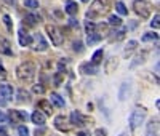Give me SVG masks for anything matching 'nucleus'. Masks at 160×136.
<instances>
[{
    "mask_svg": "<svg viewBox=\"0 0 160 136\" xmlns=\"http://www.w3.org/2000/svg\"><path fill=\"white\" fill-rule=\"evenodd\" d=\"M16 75H18L19 82H22L26 85H31L35 78V66L31 61L19 64L18 69H16Z\"/></svg>",
    "mask_w": 160,
    "mask_h": 136,
    "instance_id": "f257e3e1",
    "label": "nucleus"
},
{
    "mask_svg": "<svg viewBox=\"0 0 160 136\" xmlns=\"http://www.w3.org/2000/svg\"><path fill=\"white\" fill-rule=\"evenodd\" d=\"M133 8H135V11L138 13V15L146 19V18H149L151 16V13L154 10L152 3H149L148 0H135V3H133Z\"/></svg>",
    "mask_w": 160,
    "mask_h": 136,
    "instance_id": "f03ea898",
    "label": "nucleus"
},
{
    "mask_svg": "<svg viewBox=\"0 0 160 136\" xmlns=\"http://www.w3.org/2000/svg\"><path fill=\"white\" fill-rule=\"evenodd\" d=\"M47 32H48V35H50V38H51V43L55 45V47H61V45H62L64 35L61 34V31L58 29L56 26L48 24V26H47Z\"/></svg>",
    "mask_w": 160,
    "mask_h": 136,
    "instance_id": "7ed1b4c3",
    "label": "nucleus"
},
{
    "mask_svg": "<svg viewBox=\"0 0 160 136\" xmlns=\"http://www.w3.org/2000/svg\"><path fill=\"white\" fill-rule=\"evenodd\" d=\"M144 118H146V111H142V109H135L130 115V128L136 130L144 122Z\"/></svg>",
    "mask_w": 160,
    "mask_h": 136,
    "instance_id": "20e7f679",
    "label": "nucleus"
},
{
    "mask_svg": "<svg viewBox=\"0 0 160 136\" xmlns=\"http://www.w3.org/2000/svg\"><path fill=\"white\" fill-rule=\"evenodd\" d=\"M106 11V5L102 3V0H95V2L91 3V8L88 11V18L95 16L96 13H104Z\"/></svg>",
    "mask_w": 160,
    "mask_h": 136,
    "instance_id": "39448f33",
    "label": "nucleus"
},
{
    "mask_svg": "<svg viewBox=\"0 0 160 136\" xmlns=\"http://www.w3.org/2000/svg\"><path fill=\"white\" fill-rule=\"evenodd\" d=\"M117 66H118V59H117V56H111L108 61H106V64H104V71H106V74L114 72V71L117 69Z\"/></svg>",
    "mask_w": 160,
    "mask_h": 136,
    "instance_id": "423d86ee",
    "label": "nucleus"
},
{
    "mask_svg": "<svg viewBox=\"0 0 160 136\" xmlns=\"http://www.w3.org/2000/svg\"><path fill=\"white\" fill-rule=\"evenodd\" d=\"M71 123H74V125H78V127H83L85 123H87V118L80 114V112H77V111H74L72 114H71Z\"/></svg>",
    "mask_w": 160,
    "mask_h": 136,
    "instance_id": "0eeeda50",
    "label": "nucleus"
},
{
    "mask_svg": "<svg viewBox=\"0 0 160 136\" xmlns=\"http://www.w3.org/2000/svg\"><path fill=\"white\" fill-rule=\"evenodd\" d=\"M0 94L5 99H13V87L8 83H0Z\"/></svg>",
    "mask_w": 160,
    "mask_h": 136,
    "instance_id": "6e6552de",
    "label": "nucleus"
},
{
    "mask_svg": "<svg viewBox=\"0 0 160 136\" xmlns=\"http://www.w3.org/2000/svg\"><path fill=\"white\" fill-rule=\"evenodd\" d=\"M55 127L59 130V131H69V125H68V122H66L64 115H58L55 118Z\"/></svg>",
    "mask_w": 160,
    "mask_h": 136,
    "instance_id": "1a4fd4ad",
    "label": "nucleus"
},
{
    "mask_svg": "<svg viewBox=\"0 0 160 136\" xmlns=\"http://www.w3.org/2000/svg\"><path fill=\"white\" fill-rule=\"evenodd\" d=\"M80 72H83V74H87V75H95V74L98 72V67H96L95 64L85 63V64L80 66Z\"/></svg>",
    "mask_w": 160,
    "mask_h": 136,
    "instance_id": "9d476101",
    "label": "nucleus"
},
{
    "mask_svg": "<svg viewBox=\"0 0 160 136\" xmlns=\"http://www.w3.org/2000/svg\"><path fill=\"white\" fill-rule=\"evenodd\" d=\"M18 37H19V45H21V47H29V45L32 43V37H31L29 34H26L22 29L19 31Z\"/></svg>",
    "mask_w": 160,
    "mask_h": 136,
    "instance_id": "9b49d317",
    "label": "nucleus"
},
{
    "mask_svg": "<svg viewBox=\"0 0 160 136\" xmlns=\"http://www.w3.org/2000/svg\"><path fill=\"white\" fill-rule=\"evenodd\" d=\"M146 136H158V128H157V122L151 120L148 127H146Z\"/></svg>",
    "mask_w": 160,
    "mask_h": 136,
    "instance_id": "f8f14e48",
    "label": "nucleus"
},
{
    "mask_svg": "<svg viewBox=\"0 0 160 136\" xmlns=\"http://www.w3.org/2000/svg\"><path fill=\"white\" fill-rule=\"evenodd\" d=\"M31 118H32L34 123L38 125V127H43V125H45V115L40 112V111H35V112L31 115Z\"/></svg>",
    "mask_w": 160,
    "mask_h": 136,
    "instance_id": "ddd939ff",
    "label": "nucleus"
},
{
    "mask_svg": "<svg viewBox=\"0 0 160 136\" xmlns=\"http://www.w3.org/2000/svg\"><path fill=\"white\" fill-rule=\"evenodd\" d=\"M0 53H3V54H13L10 42H8L7 38H3V37H0Z\"/></svg>",
    "mask_w": 160,
    "mask_h": 136,
    "instance_id": "4468645a",
    "label": "nucleus"
},
{
    "mask_svg": "<svg viewBox=\"0 0 160 136\" xmlns=\"http://www.w3.org/2000/svg\"><path fill=\"white\" fill-rule=\"evenodd\" d=\"M10 117H11V120H15V122H24L26 118H28V114L26 112H22V111H11L10 112Z\"/></svg>",
    "mask_w": 160,
    "mask_h": 136,
    "instance_id": "2eb2a0df",
    "label": "nucleus"
},
{
    "mask_svg": "<svg viewBox=\"0 0 160 136\" xmlns=\"http://www.w3.org/2000/svg\"><path fill=\"white\" fill-rule=\"evenodd\" d=\"M38 107L42 109V111L47 114V115H51L53 114V106H51V103L50 101H47V99H42L38 103Z\"/></svg>",
    "mask_w": 160,
    "mask_h": 136,
    "instance_id": "dca6fc26",
    "label": "nucleus"
},
{
    "mask_svg": "<svg viewBox=\"0 0 160 136\" xmlns=\"http://www.w3.org/2000/svg\"><path fill=\"white\" fill-rule=\"evenodd\" d=\"M35 42H37V47H35V50H38V51H45L47 48H48V43L45 42V38L40 35V34H37L35 35Z\"/></svg>",
    "mask_w": 160,
    "mask_h": 136,
    "instance_id": "f3484780",
    "label": "nucleus"
},
{
    "mask_svg": "<svg viewBox=\"0 0 160 136\" xmlns=\"http://www.w3.org/2000/svg\"><path fill=\"white\" fill-rule=\"evenodd\" d=\"M50 103H53L56 107H64V106H66L64 99L59 96V94H56V93H51V96H50Z\"/></svg>",
    "mask_w": 160,
    "mask_h": 136,
    "instance_id": "a211bd4d",
    "label": "nucleus"
},
{
    "mask_svg": "<svg viewBox=\"0 0 160 136\" xmlns=\"http://www.w3.org/2000/svg\"><path fill=\"white\" fill-rule=\"evenodd\" d=\"M77 11H78V5L75 2H68V5H66V13L74 16V15H77Z\"/></svg>",
    "mask_w": 160,
    "mask_h": 136,
    "instance_id": "6ab92c4d",
    "label": "nucleus"
},
{
    "mask_svg": "<svg viewBox=\"0 0 160 136\" xmlns=\"http://www.w3.org/2000/svg\"><path fill=\"white\" fill-rule=\"evenodd\" d=\"M102 54H104V51L102 50H96L95 51V54H93V58H91V64H99L101 61H102Z\"/></svg>",
    "mask_w": 160,
    "mask_h": 136,
    "instance_id": "aec40b11",
    "label": "nucleus"
},
{
    "mask_svg": "<svg viewBox=\"0 0 160 136\" xmlns=\"http://www.w3.org/2000/svg\"><path fill=\"white\" fill-rule=\"evenodd\" d=\"M130 91V87H128V83H122V87H120V91H118V98L120 99H127V93Z\"/></svg>",
    "mask_w": 160,
    "mask_h": 136,
    "instance_id": "412c9836",
    "label": "nucleus"
},
{
    "mask_svg": "<svg viewBox=\"0 0 160 136\" xmlns=\"http://www.w3.org/2000/svg\"><path fill=\"white\" fill-rule=\"evenodd\" d=\"M157 38H158V34H155V32H148V34L142 35V42H151V40H157Z\"/></svg>",
    "mask_w": 160,
    "mask_h": 136,
    "instance_id": "4be33fe9",
    "label": "nucleus"
},
{
    "mask_svg": "<svg viewBox=\"0 0 160 136\" xmlns=\"http://www.w3.org/2000/svg\"><path fill=\"white\" fill-rule=\"evenodd\" d=\"M115 10L120 13V15H123V16L128 15V10H127V7H125L122 2H117V3H115Z\"/></svg>",
    "mask_w": 160,
    "mask_h": 136,
    "instance_id": "5701e85b",
    "label": "nucleus"
},
{
    "mask_svg": "<svg viewBox=\"0 0 160 136\" xmlns=\"http://www.w3.org/2000/svg\"><path fill=\"white\" fill-rule=\"evenodd\" d=\"M136 47H138V42H136V40H130V42H128V45H127V48H125V54L131 53V51L135 50Z\"/></svg>",
    "mask_w": 160,
    "mask_h": 136,
    "instance_id": "b1692460",
    "label": "nucleus"
},
{
    "mask_svg": "<svg viewBox=\"0 0 160 136\" xmlns=\"http://www.w3.org/2000/svg\"><path fill=\"white\" fill-rule=\"evenodd\" d=\"M24 5H26V8L35 10V8H38V0H24Z\"/></svg>",
    "mask_w": 160,
    "mask_h": 136,
    "instance_id": "393cba45",
    "label": "nucleus"
},
{
    "mask_svg": "<svg viewBox=\"0 0 160 136\" xmlns=\"http://www.w3.org/2000/svg\"><path fill=\"white\" fill-rule=\"evenodd\" d=\"M99 38H101V35H99L98 32H95V34H90V35H88V38H87V42H88V45H91V43H95V42H98Z\"/></svg>",
    "mask_w": 160,
    "mask_h": 136,
    "instance_id": "a878e982",
    "label": "nucleus"
},
{
    "mask_svg": "<svg viewBox=\"0 0 160 136\" xmlns=\"http://www.w3.org/2000/svg\"><path fill=\"white\" fill-rule=\"evenodd\" d=\"M109 24L111 26H120L122 24V19H120L118 16H115V15H112V16H109Z\"/></svg>",
    "mask_w": 160,
    "mask_h": 136,
    "instance_id": "bb28decb",
    "label": "nucleus"
},
{
    "mask_svg": "<svg viewBox=\"0 0 160 136\" xmlns=\"http://www.w3.org/2000/svg\"><path fill=\"white\" fill-rule=\"evenodd\" d=\"M18 96H19V101H29V93L24 91V90H19Z\"/></svg>",
    "mask_w": 160,
    "mask_h": 136,
    "instance_id": "cd10ccee",
    "label": "nucleus"
},
{
    "mask_svg": "<svg viewBox=\"0 0 160 136\" xmlns=\"http://www.w3.org/2000/svg\"><path fill=\"white\" fill-rule=\"evenodd\" d=\"M95 32H96V26L88 21V23H87V34L90 35V34H95Z\"/></svg>",
    "mask_w": 160,
    "mask_h": 136,
    "instance_id": "c85d7f7f",
    "label": "nucleus"
},
{
    "mask_svg": "<svg viewBox=\"0 0 160 136\" xmlns=\"http://www.w3.org/2000/svg\"><path fill=\"white\" fill-rule=\"evenodd\" d=\"M3 23H5V26L8 27V31H13V24H11V18H10L8 15H5V16H3Z\"/></svg>",
    "mask_w": 160,
    "mask_h": 136,
    "instance_id": "c756f323",
    "label": "nucleus"
},
{
    "mask_svg": "<svg viewBox=\"0 0 160 136\" xmlns=\"http://www.w3.org/2000/svg\"><path fill=\"white\" fill-rule=\"evenodd\" d=\"M18 133H19V136H29V130L26 128L24 125H21V127L18 128Z\"/></svg>",
    "mask_w": 160,
    "mask_h": 136,
    "instance_id": "7c9ffc66",
    "label": "nucleus"
},
{
    "mask_svg": "<svg viewBox=\"0 0 160 136\" xmlns=\"http://www.w3.org/2000/svg\"><path fill=\"white\" fill-rule=\"evenodd\" d=\"M151 26L154 27V29H158V13H157V15L154 16V19L151 21Z\"/></svg>",
    "mask_w": 160,
    "mask_h": 136,
    "instance_id": "2f4dec72",
    "label": "nucleus"
},
{
    "mask_svg": "<svg viewBox=\"0 0 160 136\" xmlns=\"http://www.w3.org/2000/svg\"><path fill=\"white\" fill-rule=\"evenodd\" d=\"M26 19H28L29 24H35V23H37V18H35L34 15H28V16H26ZM26 19H24V21H26Z\"/></svg>",
    "mask_w": 160,
    "mask_h": 136,
    "instance_id": "473e14b6",
    "label": "nucleus"
},
{
    "mask_svg": "<svg viewBox=\"0 0 160 136\" xmlns=\"http://www.w3.org/2000/svg\"><path fill=\"white\" fill-rule=\"evenodd\" d=\"M32 90H34V93H43V91H45V88H43L42 85H34Z\"/></svg>",
    "mask_w": 160,
    "mask_h": 136,
    "instance_id": "72a5a7b5",
    "label": "nucleus"
},
{
    "mask_svg": "<svg viewBox=\"0 0 160 136\" xmlns=\"http://www.w3.org/2000/svg\"><path fill=\"white\" fill-rule=\"evenodd\" d=\"M7 120H8L7 114H5L3 111H0V122H2V123H3V122H7Z\"/></svg>",
    "mask_w": 160,
    "mask_h": 136,
    "instance_id": "f704fd0d",
    "label": "nucleus"
},
{
    "mask_svg": "<svg viewBox=\"0 0 160 136\" xmlns=\"http://www.w3.org/2000/svg\"><path fill=\"white\" fill-rule=\"evenodd\" d=\"M95 134H96V136H106V130H102V128H98V130L95 131Z\"/></svg>",
    "mask_w": 160,
    "mask_h": 136,
    "instance_id": "c9c22d12",
    "label": "nucleus"
},
{
    "mask_svg": "<svg viewBox=\"0 0 160 136\" xmlns=\"http://www.w3.org/2000/svg\"><path fill=\"white\" fill-rule=\"evenodd\" d=\"M74 50H75V51H82V43L75 42V43H74Z\"/></svg>",
    "mask_w": 160,
    "mask_h": 136,
    "instance_id": "e433bc0d",
    "label": "nucleus"
},
{
    "mask_svg": "<svg viewBox=\"0 0 160 136\" xmlns=\"http://www.w3.org/2000/svg\"><path fill=\"white\" fill-rule=\"evenodd\" d=\"M69 24H71V26H77L78 23H77V21H75V19L72 18V19H69Z\"/></svg>",
    "mask_w": 160,
    "mask_h": 136,
    "instance_id": "4c0bfd02",
    "label": "nucleus"
},
{
    "mask_svg": "<svg viewBox=\"0 0 160 136\" xmlns=\"http://www.w3.org/2000/svg\"><path fill=\"white\" fill-rule=\"evenodd\" d=\"M77 136H90V134H88V133H85V131H78V133H77Z\"/></svg>",
    "mask_w": 160,
    "mask_h": 136,
    "instance_id": "58836bf2",
    "label": "nucleus"
},
{
    "mask_svg": "<svg viewBox=\"0 0 160 136\" xmlns=\"http://www.w3.org/2000/svg\"><path fill=\"white\" fill-rule=\"evenodd\" d=\"M5 104H7V101H5V99H0V106H5Z\"/></svg>",
    "mask_w": 160,
    "mask_h": 136,
    "instance_id": "ea45409f",
    "label": "nucleus"
},
{
    "mask_svg": "<svg viewBox=\"0 0 160 136\" xmlns=\"http://www.w3.org/2000/svg\"><path fill=\"white\" fill-rule=\"evenodd\" d=\"M0 133H5V128L3 127H0Z\"/></svg>",
    "mask_w": 160,
    "mask_h": 136,
    "instance_id": "a19ab883",
    "label": "nucleus"
},
{
    "mask_svg": "<svg viewBox=\"0 0 160 136\" xmlns=\"http://www.w3.org/2000/svg\"><path fill=\"white\" fill-rule=\"evenodd\" d=\"M118 136H127V133H122V134H118Z\"/></svg>",
    "mask_w": 160,
    "mask_h": 136,
    "instance_id": "79ce46f5",
    "label": "nucleus"
},
{
    "mask_svg": "<svg viewBox=\"0 0 160 136\" xmlns=\"http://www.w3.org/2000/svg\"><path fill=\"white\" fill-rule=\"evenodd\" d=\"M2 136H8V134H5V133H2Z\"/></svg>",
    "mask_w": 160,
    "mask_h": 136,
    "instance_id": "37998d69",
    "label": "nucleus"
},
{
    "mask_svg": "<svg viewBox=\"0 0 160 136\" xmlns=\"http://www.w3.org/2000/svg\"><path fill=\"white\" fill-rule=\"evenodd\" d=\"M82 2H88V0H82Z\"/></svg>",
    "mask_w": 160,
    "mask_h": 136,
    "instance_id": "c03bdc74",
    "label": "nucleus"
}]
</instances>
